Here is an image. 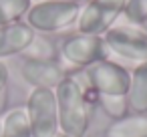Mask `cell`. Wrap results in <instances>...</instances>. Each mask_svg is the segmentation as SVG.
Here are the masks:
<instances>
[{"mask_svg":"<svg viewBox=\"0 0 147 137\" xmlns=\"http://www.w3.org/2000/svg\"><path fill=\"white\" fill-rule=\"evenodd\" d=\"M103 137H147V113H127L125 117L111 121Z\"/></svg>","mask_w":147,"mask_h":137,"instance_id":"obj_10","label":"cell"},{"mask_svg":"<svg viewBox=\"0 0 147 137\" xmlns=\"http://www.w3.org/2000/svg\"><path fill=\"white\" fill-rule=\"evenodd\" d=\"M57 137H69V135H63V133H59V135H57Z\"/></svg>","mask_w":147,"mask_h":137,"instance_id":"obj_20","label":"cell"},{"mask_svg":"<svg viewBox=\"0 0 147 137\" xmlns=\"http://www.w3.org/2000/svg\"><path fill=\"white\" fill-rule=\"evenodd\" d=\"M24 59H36V61H59V47L47 38V34H34L30 47L22 53Z\"/></svg>","mask_w":147,"mask_h":137,"instance_id":"obj_13","label":"cell"},{"mask_svg":"<svg viewBox=\"0 0 147 137\" xmlns=\"http://www.w3.org/2000/svg\"><path fill=\"white\" fill-rule=\"evenodd\" d=\"M0 137H32L30 123H28L26 111L22 107H16L4 115Z\"/></svg>","mask_w":147,"mask_h":137,"instance_id":"obj_12","label":"cell"},{"mask_svg":"<svg viewBox=\"0 0 147 137\" xmlns=\"http://www.w3.org/2000/svg\"><path fill=\"white\" fill-rule=\"evenodd\" d=\"M59 55L73 69H89L91 65L111 57L103 36L83 34V32H75L67 36L59 47Z\"/></svg>","mask_w":147,"mask_h":137,"instance_id":"obj_5","label":"cell"},{"mask_svg":"<svg viewBox=\"0 0 147 137\" xmlns=\"http://www.w3.org/2000/svg\"><path fill=\"white\" fill-rule=\"evenodd\" d=\"M81 4L65 0H40L34 2L24 18V22L38 34H55L77 24Z\"/></svg>","mask_w":147,"mask_h":137,"instance_id":"obj_2","label":"cell"},{"mask_svg":"<svg viewBox=\"0 0 147 137\" xmlns=\"http://www.w3.org/2000/svg\"><path fill=\"white\" fill-rule=\"evenodd\" d=\"M123 16L129 20V24L141 26L147 20V0H129Z\"/></svg>","mask_w":147,"mask_h":137,"instance_id":"obj_16","label":"cell"},{"mask_svg":"<svg viewBox=\"0 0 147 137\" xmlns=\"http://www.w3.org/2000/svg\"><path fill=\"white\" fill-rule=\"evenodd\" d=\"M97 107H101L103 113L111 121H117V119H121L129 113V105H127L125 95H99Z\"/></svg>","mask_w":147,"mask_h":137,"instance_id":"obj_15","label":"cell"},{"mask_svg":"<svg viewBox=\"0 0 147 137\" xmlns=\"http://www.w3.org/2000/svg\"><path fill=\"white\" fill-rule=\"evenodd\" d=\"M87 73H89L93 89L99 95H127V91H129L131 73L123 65H119L111 59L91 65L87 69Z\"/></svg>","mask_w":147,"mask_h":137,"instance_id":"obj_7","label":"cell"},{"mask_svg":"<svg viewBox=\"0 0 147 137\" xmlns=\"http://www.w3.org/2000/svg\"><path fill=\"white\" fill-rule=\"evenodd\" d=\"M139 28H141V30H143V32H145V34H147V20H145V22H143V24H141V26H139Z\"/></svg>","mask_w":147,"mask_h":137,"instance_id":"obj_19","label":"cell"},{"mask_svg":"<svg viewBox=\"0 0 147 137\" xmlns=\"http://www.w3.org/2000/svg\"><path fill=\"white\" fill-rule=\"evenodd\" d=\"M34 34L36 32L24 20L12 22V24H2L0 26V59L22 55L30 47Z\"/></svg>","mask_w":147,"mask_h":137,"instance_id":"obj_9","label":"cell"},{"mask_svg":"<svg viewBox=\"0 0 147 137\" xmlns=\"http://www.w3.org/2000/svg\"><path fill=\"white\" fill-rule=\"evenodd\" d=\"M0 131H2V119H0Z\"/></svg>","mask_w":147,"mask_h":137,"instance_id":"obj_21","label":"cell"},{"mask_svg":"<svg viewBox=\"0 0 147 137\" xmlns=\"http://www.w3.org/2000/svg\"><path fill=\"white\" fill-rule=\"evenodd\" d=\"M36 2H40V0H36Z\"/></svg>","mask_w":147,"mask_h":137,"instance_id":"obj_22","label":"cell"},{"mask_svg":"<svg viewBox=\"0 0 147 137\" xmlns=\"http://www.w3.org/2000/svg\"><path fill=\"white\" fill-rule=\"evenodd\" d=\"M103 38L109 55H115L133 67L147 63V34L139 26L115 24L103 34Z\"/></svg>","mask_w":147,"mask_h":137,"instance_id":"obj_3","label":"cell"},{"mask_svg":"<svg viewBox=\"0 0 147 137\" xmlns=\"http://www.w3.org/2000/svg\"><path fill=\"white\" fill-rule=\"evenodd\" d=\"M129 91H127V105L129 113H147V63L137 65L131 71Z\"/></svg>","mask_w":147,"mask_h":137,"instance_id":"obj_11","label":"cell"},{"mask_svg":"<svg viewBox=\"0 0 147 137\" xmlns=\"http://www.w3.org/2000/svg\"><path fill=\"white\" fill-rule=\"evenodd\" d=\"M59 131L69 137H85L91 125V105L87 103L81 87L67 75L65 81L55 89Z\"/></svg>","mask_w":147,"mask_h":137,"instance_id":"obj_1","label":"cell"},{"mask_svg":"<svg viewBox=\"0 0 147 137\" xmlns=\"http://www.w3.org/2000/svg\"><path fill=\"white\" fill-rule=\"evenodd\" d=\"M65 2H73V4H83V2H85V4H87L89 0H65Z\"/></svg>","mask_w":147,"mask_h":137,"instance_id":"obj_18","label":"cell"},{"mask_svg":"<svg viewBox=\"0 0 147 137\" xmlns=\"http://www.w3.org/2000/svg\"><path fill=\"white\" fill-rule=\"evenodd\" d=\"M129 0H89L85 6H81L79 18H77V30L83 34H95L103 36L119 16L125 14Z\"/></svg>","mask_w":147,"mask_h":137,"instance_id":"obj_6","label":"cell"},{"mask_svg":"<svg viewBox=\"0 0 147 137\" xmlns=\"http://www.w3.org/2000/svg\"><path fill=\"white\" fill-rule=\"evenodd\" d=\"M32 0H0V26L26 18Z\"/></svg>","mask_w":147,"mask_h":137,"instance_id":"obj_14","label":"cell"},{"mask_svg":"<svg viewBox=\"0 0 147 137\" xmlns=\"http://www.w3.org/2000/svg\"><path fill=\"white\" fill-rule=\"evenodd\" d=\"M24 111L30 123L32 137H57L61 133L57 97L53 89H32L26 99Z\"/></svg>","mask_w":147,"mask_h":137,"instance_id":"obj_4","label":"cell"},{"mask_svg":"<svg viewBox=\"0 0 147 137\" xmlns=\"http://www.w3.org/2000/svg\"><path fill=\"white\" fill-rule=\"evenodd\" d=\"M20 75L32 89H57L65 77L67 71L59 61H36V59H24L20 63Z\"/></svg>","mask_w":147,"mask_h":137,"instance_id":"obj_8","label":"cell"},{"mask_svg":"<svg viewBox=\"0 0 147 137\" xmlns=\"http://www.w3.org/2000/svg\"><path fill=\"white\" fill-rule=\"evenodd\" d=\"M8 67L0 61V97L6 95V89H8Z\"/></svg>","mask_w":147,"mask_h":137,"instance_id":"obj_17","label":"cell"}]
</instances>
